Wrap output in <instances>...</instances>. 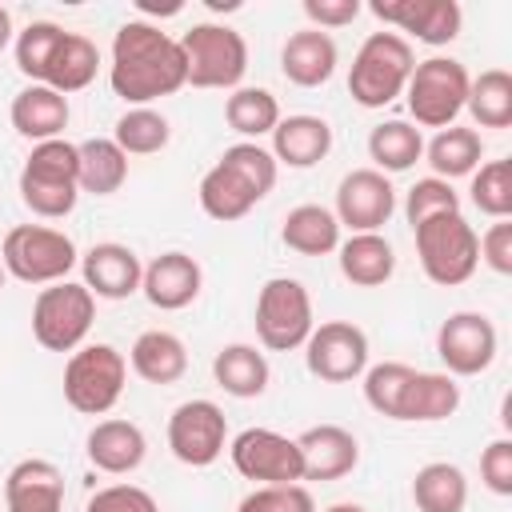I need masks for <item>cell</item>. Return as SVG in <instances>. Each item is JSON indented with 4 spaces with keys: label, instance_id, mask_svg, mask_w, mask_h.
<instances>
[{
    "label": "cell",
    "instance_id": "1",
    "mask_svg": "<svg viewBox=\"0 0 512 512\" xmlns=\"http://www.w3.org/2000/svg\"><path fill=\"white\" fill-rule=\"evenodd\" d=\"M108 80H112V92L136 108H148V100L180 92L188 84L180 40H172L164 28L148 20H124L112 36Z\"/></svg>",
    "mask_w": 512,
    "mask_h": 512
},
{
    "label": "cell",
    "instance_id": "2",
    "mask_svg": "<svg viewBox=\"0 0 512 512\" xmlns=\"http://www.w3.org/2000/svg\"><path fill=\"white\" fill-rule=\"evenodd\" d=\"M20 200L44 220L68 216L80 200V152H76V144H68L64 136L32 144V152L20 168Z\"/></svg>",
    "mask_w": 512,
    "mask_h": 512
},
{
    "label": "cell",
    "instance_id": "3",
    "mask_svg": "<svg viewBox=\"0 0 512 512\" xmlns=\"http://www.w3.org/2000/svg\"><path fill=\"white\" fill-rule=\"evenodd\" d=\"M412 68H416L412 44L400 32H372L352 56L348 92L360 108H384L408 88Z\"/></svg>",
    "mask_w": 512,
    "mask_h": 512
},
{
    "label": "cell",
    "instance_id": "4",
    "mask_svg": "<svg viewBox=\"0 0 512 512\" xmlns=\"http://www.w3.org/2000/svg\"><path fill=\"white\" fill-rule=\"evenodd\" d=\"M416 232V256L420 268L432 284L440 288H456L464 280H472L476 264H480V236L476 228L464 220V212H444L432 216L424 224L412 228Z\"/></svg>",
    "mask_w": 512,
    "mask_h": 512
},
{
    "label": "cell",
    "instance_id": "5",
    "mask_svg": "<svg viewBox=\"0 0 512 512\" xmlns=\"http://www.w3.org/2000/svg\"><path fill=\"white\" fill-rule=\"evenodd\" d=\"M4 272L20 284H60L76 268V244L68 232L48 224H16L0 244Z\"/></svg>",
    "mask_w": 512,
    "mask_h": 512
},
{
    "label": "cell",
    "instance_id": "6",
    "mask_svg": "<svg viewBox=\"0 0 512 512\" xmlns=\"http://www.w3.org/2000/svg\"><path fill=\"white\" fill-rule=\"evenodd\" d=\"M128 360L112 344H80L64 364V400L80 416H104L124 396Z\"/></svg>",
    "mask_w": 512,
    "mask_h": 512
},
{
    "label": "cell",
    "instance_id": "7",
    "mask_svg": "<svg viewBox=\"0 0 512 512\" xmlns=\"http://www.w3.org/2000/svg\"><path fill=\"white\" fill-rule=\"evenodd\" d=\"M180 52L192 88H240L248 72V44L228 24H192L180 36Z\"/></svg>",
    "mask_w": 512,
    "mask_h": 512
},
{
    "label": "cell",
    "instance_id": "8",
    "mask_svg": "<svg viewBox=\"0 0 512 512\" xmlns=\"http://www.w3.org/2000/svg\"><path fill=\"white\" fill-rule=\"evenodd\" d=\"M468 68L452 56H428V60H416L412 76H408V112L420 128H448L456 124V116L464 112V100H468Z\"/></svg>",
    "mask_w": 512,
    "mask_h": 512
},
{
    "label": "cell",
    "instance_id": "9",
    "mask_svg": "<svg viewBox=\"0 0 512 512\" xmlns=\"http://www.w3.org/2000/svg\"><path fill=\"white\" fill-rule=\"evenodd\" d=\"M92 320H96V296L76 280L40 288V296L32 304V336L48 352H76L84 344Z\"/></svg>",
    "mask_w": 512,
    "mask_h": 512
},
{
    "label": "cell",
    "instance_id": "10",
    "mask_svg": "<svg viewBox=\"0 0 512 512\" xmlns=\"http://www.w3.org/2000/svg\"><path fill=\"white\" fill-rule=\"evenodd\" d=\"M312 296L292 276H272L256 296V336L268 352H292L304 348L312 336Z\"/></svg>",
    "mask_w": 512,
    "mask_h": 512
},
{
    "label": "cell",
    "instance_id": "11",
    "mask_svg": "<svg viewBox=\"0 0 512 512\" xmlns=\"http://www.w3.org/2000/svg\"><path fill=\"white\" fill-rule=\"evenodd\" d=\"M304 364L324 384H348L368 368V336L352 320H324L304 340Z\"/></svg>",
    "mask_w": 512,
    "mask_h": 512
},
{
    "label": "cell",
    "instance_id": "12",
    "mask_svg": "<svg viewBox=\"0 0 512 512\" xmlns=\"http://www.w3.org/2000/svg\"><path fill=\"white\" fill-rule=\"evenodd\" d=\"M228 444V420L224 408L212 400H184L168 416V448L188 468H208L220 460Z\"/></svg>",
    "mask_w": 512,
    "mask_h": 512
},
{
    "label": "cell",
    "instance_id": "13",
    "mask_svg": "<svg viewBox=\"0 0 512 512\" xmlns=\"http://www.w3.org/2000/svg\"><path fill=\"white\" fill-rule=\"evenodd\" d=\"M228 452H232V468L244 480H256V484H300L304 480V460H300L296 440L272 428H244Z\"/></svg>",
    "mask_w": 512,
    "mask_h": 512
},
{
    "label": "cell",
    "instance_id": "14",
    "mask_svg": "<svg viewBox=\"0 0 512 512\" xmlns=\"http://www.w3.org/2000/svg\"><path fill=\"white\" fill-rule=\"evenodd\" d=\"M496 348L500 336L484 312H452L436 332V356L444 360L448 376H480L492 368Z\"/></svg>",
    "mask_w": 512,
    "mask_h": 512
},
{
    "label": "cell",
    "instance_id": "15",
    "mask_svg": "<svg viewBox=\"0 0 512 512\" xmlns=\"http://www.w3.org/2000/svg\"><path fill=\"white\" fill-rule=\"evenodd\" d=\"M396 212V188L376 168H352L336 188V220L352 232H380Z\"/></svg>",
    "mask_w": 512,
    "mask_h": 512
},
{
    "label": "cell",
    "instance_id": "16",
    "mask_svg": "<svg viewBox=\"0 0 512 512\" xmlns=\"http://www.w3.org/2000/svg\"><path fill=\"white\" fill-rule=\"evenodd\" d=\"M372 12L400 28V32H412L420 44H452L460 36V24H464V12L456 0H372Z\"/></svg>",
    "mask_w": 512,
    "mask_h": 512
},
{
    "label": "cell",
    "instance_id": "17",
    "mask_svg": "<svg viewBox=\"0 0 512 512\" xmlns=\"http://www.w3.org/2000/svg\"><path fill=\"white\" fill-rule=\"evenodd\" d=\"M80 272H84V288L100 300H128L132 292H140V280H144L140 256L116 240L92 244L80 256Z\"/></svg>",
    "mask_w": 512,
    "mask_h": 512
},
{
    "label": "cell",
    "instance_id": "18",
    "mask_svg": "<svg viewBox=\"0 0 512 512\" xmlns=\"http://www.w3.org/2000/svg\"><path fill=\"white\" fill-rule=\"evenodd\" d=\"M204 288V272L188 252H160L140 280V292L148 296L152 308L160 312H180L188 308Z\"/></svg>",
    "mask_w": 512,
    "mask_h": 512
},
{
    "label": "cell",
    "instance_id": "19",
    "mask_svg": "<svg viewBox=\"0 0 512 512\" xmlns=\"http://www.w3.org/2000/svg\"><path fill=\"white\" fill-rule=\"evenodd\" d=\"M304 480H340L360 464V444L340 424H312L296 436Z\"/></svg>",
    "mask_w": 512,
    "mask_h": 512
},
{
    "label": "cell",
    "instance_id": "20",
    "mask_svg": "<svg viewBox=\"0 0 512 512\" xmlns=\"http://www.w3.org/2000/svg\"><path fill=\"white\" fill-rule=\"evenodd\" d=\"M8 512H64V472L52 460L28 456L4 480Z\"/></svg>",
    "mask_w": 512,
    "mask_h": 512
},
{
    "label": "cell",
    "instance_id": "21",
    "mask_svg": "<svg viewBox=\"0 0 512 512\" xmlns=\"http://www.w3.org/2000/svg\"><path fill=\"white\" fill-rule=\"evenodd\" d=\"M336 60H340L336 40L328 32H320V28H300L280 48V72L296 88H320V84H328L332 72H336Z\"/></svg>",
    "mask_w": 512,
    "mask_h": 512
},
{
    "label": "cell",
    "instance_id": "22",
    "mask_svg": "<svg viewBox=\"0 0 512 512\" xmlns=\"http://www.w3.org/2000/svg\"><path fill=\"white\" fill-rule=\"evenodd\" d=\"M92 468L108 472V476H128L144 464L148 456V440L140 432V424L132 420H96V428L88 432V444H84Z\"/></svg>",
    "mask_w": 512,
    "mask_h": 512
},
{
    "label": "cell",
    "instance_id": "23",
    "mask_svg": "<svg viewBox=\"0 0 512 512\" xmlns=\"http://www.w3.org/2000/svg\"><path fill=\"white\" fill-rule=\"evenodd\" d=\"M8 120L12 128L32 140V144H44V140H56L64 128H68V96H60L56 88L48 84H28L12 96V108H8Z\"/></svg>",
    "mask_w": 512,
    "mask_h": 512
},
{
    "label": "cell",
    "instance_id": "24",
    "mask_svg": "<svg viewBox=\"0 0 512 512\" xmlns=\"http://www.w3.org/2000/svg\"><path fill=\"white\" fill-rule=\"evenodd\" d=\"M332 152V124L324 116H280L272 128V156L288 168H312Z\"/></svg>",
    "mask_w": 512,
    "mask_h": 512
},
{
    "label": "cell",
    "instance_id": "25",
    "mask_svg": "<svg viewBox=\"0 0 512 512\" xmlns=\"http://www.w3.org/2000/svg\"><path fill=\"white\" fill-rule=\"evenodd\" d=\"M132 372L148 384H176L184 372H188V348L176 332H164V328H148L136 336L132 352Z\"/></svg>",
    "mask_w": 512,
    "mask_h": 512
},
{
    "label": "cell",
    "instance_id": "26",
    "mask_svg": "<svg viewBox=\"0 0 512 512\" xmlns=\"http://www.w3.org/2000/svg\"><path fill=\"white\" fill-rule=\"evenodd\" d=\"M336 252L344 280H352L356 288H380L396 272V252L380 232H352L348 240H340Z\"/></svg>",
    "mask_w": 512,
    "mask_h": 512
},
{
    "label": "cell",
    "instance_id": "27",
    "mask_svg": "<svg viewBox=\"0 0 512 512\" xmlns=\"http://www.w3.org/2000/svg\"><path fill=\"white\" fill-rule=\"evenodd\" d=\"M460 408V384L448 372H412L404 396H400V412L396 420H416V424H432V420H448Z\"/></svg>",
    "mask_w": 512,
    "mask_h": 512
},
{
    "label": "cell",
    "instance_id": "28",
    "mask_svg": "<svg viewBox=\"0 0 512 512\" xmlns=\"http://www.w3.org/2000/svg\"><path fill=\"white\" fill-rule=\"evenodd\" d=\"M212 376L216 384L236 396V400H252L268 388V360L256 344H224L216 356H212Z\"/></svg>",
    "mask_w": 512,
    "mask_h": 512
},
{
    "label": "cell",
    "instance_id": "29",
    "mask_svg": "<svg viewBox=\"0 0 512 512\" xmlns=\"http://www.w3.org/2000/svg\"><path fill=\"white\" fill-rule=\"evenodd\" d=\"M96 72H100V48L84 32H64V40L56 44V52L48 60L44 84L56 88L60 96H68V92L88 88L96 80Z\"/></svg>",
    "mask_w": 512,
    "mask_h": 512
},
{
    "label": "cell",
    "instance_id": "30",
    "mask_svg": "<svg viewBox=\"0 0 512 512\" xmlns=\"http://www.w3.org/2000/svg\"><path fill=\"white\" fill-rule=\"evenodd\" d=\"M280 240L300 256H328L340 248V220L324 204H296L284 216Z\"/></svg>",
    "mask_w": 512,
    "mask_h": 512
},
{
    "label": "cell",
    "instance_id": "31",
    "mask_svg": "<svg viewBox=\"0 0 512 512\" xmlns=\"http://www.w3.org/2000/svg\"><path fill=\"white\" fill-rule=\"evenodd\" d=\"M424 156L432 164V176L440 180H456V176H472L480 168V156H484V144H480V132L476 128H460V124H448L440 128L428 144H424Z\"/></svg>",
    "mask_w": 512,
    "mask_h": 512
},
{
    "label": "cell",
    "instance_id": "32",
    "mask_svg": "<svg viewBox=\"0 0 512 512\" xmlns=\"http://www.w3.org/2000/svg\"><path fill=\"white\" fill-rule=\"evenodd\" d=\"M80 152V192L88 196H112L128 180V156L112 136H92L76 144Z\"/></svg>",
    "mask_w": 512,
    "mask_h": 512
},
{
    "label": "cell",
    "instance_id": "33",
    "mask_svg": "<svg viewBox=\"0 0 512 512\" xmlns=\"http://www.w3.org/2000/svg\"><path fill=\"white\" fill-rule=\"evenodd\" d=\"M412 500L420 512H464L468 504V480L456 464L432 460L412 476Z\"/></svg>",
    "mask_w": 512,
    "mask_h": 512
},
{
    "label": "cell",
    "instance_id": "34",
    "mask_svg": "<svg viewBox=\"0 0 512 512\" xmlns=\"http://www.w3.org/2000/svg\"><path fill=\"white\" fill-rule=\"evenodd\" d=\"M368 156L376 172H408L424 156V136L408 120H384L368 132Z\"/></svg>",
    "mask_w": 512,
    "mask_h": 512
},
{
    "label": "cell",
    "instance_id": "35",
    "mask_svg": "<svg viewBox=\"0 0 512 512\" xmlns=\"http://www.w3.org/2000/svg\"><path fill=\"white\" fill-rule=\"evenodd\" d=\"M200 208H204L212 220L228 224V220L248 216V212L256 208V196H252V188H248L236 172H228L224 164H212V168L204 172V180H200Z\"/></svg>",
    "mask_w": 512,
    "mask_h": 512
},
{
    "label": "cell",
    "instance_id": "36",
    "mask_svg": "<svg viewBox=\"0 0 512 512\" xmlns=\"http://www.w3.org/2000/svg\"><path fill=\"white\" fill-rule=\"evenodd\" d=\"M224 120L232 132L256 144V136H272V128L280 124V104L268 88H232V96L224 100Z\"/></svg>",
    "mask_w": 512,
    "mask_h": 512
},
{
    "label": "cell",
    "instance_id": "37",
    "mask_svg": "<svg viewBox=\"0 0 512 512\" xmlns=\"http://www.w3.org/2000/svg\"><path fill=\"white\" fill-rule=\"evenodd\" d=\"M464 108L480 128H508L512 124V76L504 68H488L468 84Z\"/></svg>",
    "mask_w": 512,
    "mask_h": 512
},
{
    "label": "cell",
    "instance_id": "38",
    "mask_svg": "<svg viewBox=\"0 0 512 512\" xmlns=\"http://www.w3.org/2000/svg\"><path fill=\"white\" fill-rule=\"evenodd\" d=\"M168 136H172V128L156 108H128L112 132V140L120 144L124 156H152L168 144Z\"/></svg>",
    "mask_w": 512,
    "mask_h": 512
},
{
    "label": "cell",
    "instance_id": "39",
    "mask_svg": "<svg viewBox=\"0 0 512 512\" xmlns=\"http://www.w3.org/2000/svg\"><path fill=\"white\" fill-rule=\"evenodd\" d=\"M216 164H224L228 172H236L248 188H252V196L256 200H264L272 188H276V156L268 152V148H260V144H252V140H240V144H232V148H224V156L216 160Z\"/></svg>",
    "mask_w": 512,
    "mask_h": 512
},
{
    "label": "cell",
    "instance_id": "40",
    "mask_svg": "<svg viewBox=\"0 0 512 512\" xmlns=\"http://www.w3.org/2000/svg\"><path fill=\"white\" fill-rule=\"evenodd\" d=\"M472 204L492 216V220H508L512 216V160H488L472 172V188H468Z\"/></svg>",
    "mask_w": 512,
    "mask_h": 512
},
{
    "label": "cell",
    "instance_id": "41",
    "mask_svg": "<svg viewBox=\"0 0 512 512\" xmlns=\"http://www.w3.org/2000/svg\"><path fill=\"white\" fill-rule=\"evenodd\" d=\"M64 40V28L52 24V20H32L24 32H16V68L32 80V84H44V72H48V60L56 52V44Z\"/></svg>",
    "mask_w": 512,
    "mask_h": 512
},
{
    "label": "cell",
    "instance_id": "42",
    "mask_svg": "<svg viewBox=\"0 0 512 512\" xmlns=\"http://www.w3.org/2000/svg\"><path fill=\"white\" fill-rule=\"evenodd\" d=\"M412 372L416 368L412 364H400V360H384V364L364 368V400H368V408L380 412V416H388V420H396L400 396H404Z\"/></svg>",
    "mask_w": 512,
    "mask_h": 512
},
{
    "label": "cell",
    "instance_id": "43",
    "mask_svg": "<svg viewBox=\"0 0 512 512\" xmlns=\"http://www.w3.org/2000/svg\"><path fill=\"white\" fill-rule=\"evenodd\" d=\"M444 212H460V196H456V188H452L448 180L424 176V180H416V184L408 188L404 216H408L412 228L424 224V220H432V216H444Z\"/></svg>",
    "mask_w": 512,
    "mask_h": 512
},
{
    "label": "cell",
    "instance_id": "44",
    "mask_svg": "<svg viewBox=\"0 0 512 512\" xmlns=\"http://www.w3.org/2000/svg\"><path fill=\"white\" fill-rule=\"evenodd\" d=\"M236 512H316V504L304 484H260L240 500Z\"/></svg>",
    "mask_w": 512,
    "mask_h": 512
},
{
    "label": "cell",
    "instance_id": "45",
    "mask_svg": "<svg viewBox=\"0 0 512 512\" xmlns=\"http://www.w3.org/2000/svg\"><path fill=\"white\" fill-rule=\"evenodd\" d=\"M84 512H160V504L140 484H108V488L92 492Z\"/></svg>",
    "mask_w": 512,
    "mask_h": 512
},
{
    "label": "cell",
    "instance_id": "46",
    "mask_svg": "<svg viewBox=\"0 0 512 512\" xmlns=\"http://www.w3.org/2000/svg\"><path fill=\"white\" fill-rule=\"evenodd\" d=\"M480 480L488 492L496 496H512V440L496 436L484 452H480Z\"/></svg>",
    "mask_w": 512,
    "mask_h": 512
},
{
    "label": "cell",
    "instance_id": "47",
    "mask_svg": "<svg viewBox=\"0 0 512 512\" xmlns=\"http://www.w3.org/2000/svg\"><path fill=\"white\" fill-rule=\"evenodd\" d=\"M480 260L496 276H512V224L508 220L488 224V232L480 236Z\"/></svg>",
    "mask_w": 512,
    "mask_h": 512
},
{
    "label": "cell",
    "instance_id": "48",
    "mask_svg": "<svg viewBox=\"0 0 512 512\" xmlns=\"http://www.w3.org/2000/svg\"><path fill=\"white\" fill-rule=\"evenodd\" d=\"M304 16L312 28H344L360 16V0H304Z\"/></svg>",
    "mask_w": 512,
    "mask_h": 512
},
{
    "label": "cell",
    "instance_id": "49",
    "mask_svg": "<svg viewBox=\"0 0 512 512\" xmlns=\"http://www.w3.org/2000/svg\"><path fill=\"white\" fill-rule=\"evenodd\" d=\"M12 44V12L0 4V52Z\"/></svg>",
    "mask_w": 512,
    "mask_h": 512
},
{
    "label": "cell",
    "instance_id": "50",
    "mask_svg": "<svg viewBox=\"0 0 512 512\" xmlns=\"http://www.w3.org/2000/svg\"><path fill=\"white\" fill-rule=\"evenodd\" d=\"M324 512H368L364 504H352V500H340V504H328Z\"/></svg>",
    "mask_w": 512,
    "mask_h": 512
},
{
    "label": "cell",
    "instance_id": "51",
    "mask_svg": "<svg viewBox=\"0 0 512 512\" xmlns=\"http://www.w3.org/2000/svg\"><path fill=\"white\" fill-rule=\"evenodd\" d=\"M4 276H8V272H4V260H0V288H4Z\"/></svg>",
    "mask_w": 512,
    "mask_h": 512
}]
</instances>
